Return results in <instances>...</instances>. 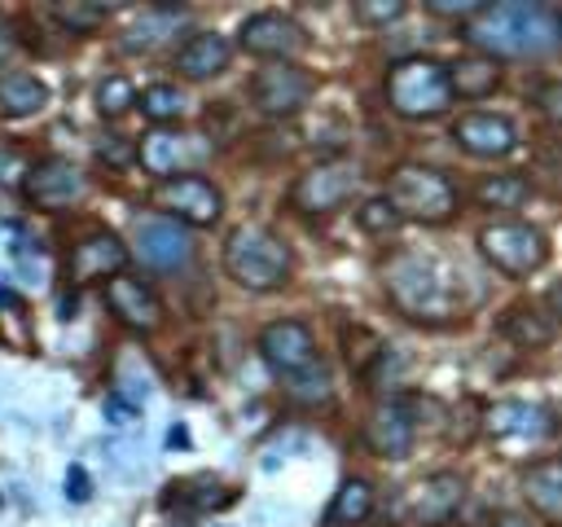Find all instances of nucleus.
<instances>
[{"label":"nucleus","instance_id":"nucleus-39","mask_svg":"<svg viewBox=\"0 0 562 527\" xmlns=\"http://www.w3.org/2000/svg\"><path fill=\"white\" fill-rule=\"evenodd\" d=\"M426 9L439 13V18H465V22L479 13V4H470V0H430Z\"/></svg>","mask_w":562,"mask_h":527},{"label":"nucleus","instance_id":"nucleus-15","mask_svg":"<svg viewBox=\"0 0 562 527\" xmlns=\"http://www.w3.org/2000/svg\"><path fill=\"white\" fill-rule=\"evenodd\" d=\"M127 259H132L127 242L119 233H110V228H97V233H88V237H79L70 246L66 272H70L75 285H83V281H110V277L127 272Z\"/></svg>","mask_w":562,"mask_h":527},{"label":"nucleus","instance_id":"nucleus-13","mask_svg":"<svg viewBox=\"0 0 562 527\" xmlns=\"http://www.w3.org/2000/svg\"><path fill=\"white\" fill-rule=\"evenodd\" d=\"M158 202H162V215L180 220L184 228H189V224H193V228H211V224H220V215H224V193H220V184L206 180V176H198V171L162 180Z\"/></svg>","mask_w":562,"mask_h":527},{"label":"nucleus","instance_id":"nucleus-1","mask_svg":"<svg viewBox=\"0 0 562 527\" xmlns=\"http://www.w3.org/2000/svg\"><path fill=\"white\" fill-rule=\"evenodd\" d=\"M461 40L487 61H527L558 53L562 22L549 4H479L470 22H461Z\"/></svg>","mask_w":562,"mask_h":527},{"label":"nucleus","instance_id":"nucleus-20","mask_svg":"<svg viewBox=\"0 0 562 527\" xmlns=\"http://www.w3.org/2000/svg\"><path fill=\"white\" fill-rule=\"evenodd\" d=\"M171 66H176L180 79L206 83V79H215L233 66V44L220 31H193L171 48Z\"/></svg>","mask_w":562,"mask_h":527},{"label":"nucleus","instance_id":"nucleus-43","mask_svg":"<svg viewBox=\"0 0 562 527\" xmlns=\"http://www.w3.org/2000/svg\"><path fill=\"white\" fill-rule=\"evenodd\" d=\"M167 448H180V452L193 448V444H189V426H171V430H167Z\"/></svg>","mask_w":562,"mask_h":527},{"label":"nucleus","instance_id":"nucleus-31","mask_svg":"<svg viewBox=\"0 0 562 527\" xmlns=\"http://www.w3.org/2000/svg\"><path fill=\"white\" fill-rule=\"evenodd\" d=\"M66 31H75V35H88V31H97L101 22H110L114 18V4H101V0H61V4H53L48 9Z\"/></svg>","mask_w":562,"mask_h":527},{"label":"nucleus","instance_id":"nucleus-42","mask_svg":"<svg viewBox=\"0 0 562 527\" xmlns=\"http://www.w3.org/2000/svg\"><path fill=\"white\" fill-rule=\"evenodd\" d=\"M75 312H79V290H75V285H70V290H66V294H61V307H57V316H61V321H70V316H75Z\"/></svg>","mask_w":562,"mask_h":527},{"label":"nucleus","instance_id":"nucleus-3","mask_svg":"<svg viewBox=\"0 0 562 527\" xmlns=\"http://www.w3.org/2000/svg\"><path fill=\"white\" fill-rule=\"evenodd\" d=\"M220 264L224 272L241 285V290H255V294H272L290 281L294 272V255L290 246L263 228V224H237L228 237H224V250H220Z\"/></svg>","mask_w":562,"mask_h":527},{"label":"nucleus","instance_id":"nucleus-38","mask_svg":"<svg viewBox=\"0 0 562 527\" xmlns=\"http://www.w3.org/2000/svg\"><path fill=\"white\" fill-rule=\"evenodd\" d=\"M66 496H70L75 505L92 501V483H88V470H83V466H70V470H66Z\"/></svg>","mask_w":562,"mask_h":527},{"label":"nucleus","instance_id":"nucleus-35","mask_svg":"<svg viewBox=\"0 0 562 527\" xmlns=\"http://www.w3.org/2000/svg\"><path fill=\"white\" fill-rule=\"evenodd\" d=\"M404 0H356L351 4V18L360 22V26H391V22H400L404 18Z\"/></svg>","mask_w":562,"mask_h":527},{"label":"nucleus","instance_id":"nucleus-32","mask_svg":"<svg viewBox=\"0 0 562 527\" xmlns=\"http://www.w3.org/2000/svg\"><path fill=\"white\" fill-rule=\"evenodd\" d=\"M92 101H97V114H101V119H123V114L136 105V83H132L127 75H105V79L97 83Z\"/></svg>","mask_w":562,"mask_h":527},{"label":"nucleus","instance_id":"nucleus-5","mask_svg":"<svg viewBox=\"0 0 562 527\" xmlns=\"http://www.w3.org/2000/svg\"><path fill=\"white\" fill-rule=\"evenodd\" d=\"M386 105L400 119H439L452 105L448 66L435 57H400L386 70Z\"/></svg>","mask_w":562,"mask_h":527},{"label":"nucleus","instance_id":"nucleus-40","mask_svg":"<svg viewBox=\"0 0 562 527\" xmlns=\"http://www.w3.org/2000/svg\"><path fill=\"white\" fill-rule=\"evenodd\" d=\"M136 417H140V413H136L123 395H110V400H105V422H119V426H123V422H136Z\"/></svg>","mask_w":562,"mask_h":527},{"label":"nucleus","instance_id":"nucleus-17","mask_svg":"<svg viewBox=\"0 0 562 527\" xmlns=\"http://www.w3.org/2000/svg\"><path fill=\"white\" fill-rule=\"evenodd\" d=\"M255 343H259V360H263L277 378H285V373L303 369L307 360H316V338H312L307 321H294V316L268 321Z\"/></svg>","mask_w":562,"mask_h":527},{"label":"nucleus","instance_id":"nucleus-41","mask_svg":"<svg viewBox=\"0 0 562 527\" xmlns=\"http://www.w3.org/2000/svg\"><path fill=\"white\" fill-rule=\"evenodd\" d=\"M492 527H531V514H522V509H505V514L492 518Z\"/></svg>","mask_w":562,"mask_h":527},{"label":"nucleus","instance_id":"nucleus-25","mask_svg":"<svg viewBox=\"0 0 562 527\" xmlns=\"http://www.w3.org/2000/svg\"><path fill=\"white\" fill-rule=\"evenodd\" d=\"M496 88H501V66L487 61V57H479V53L448 66V92H452V101H457V97H461V101H483V97H492Z\"/></svg>","mask_w":562,"mask_h":527},{"label":"nucleus","instance_id":"nucleus-23","mask_svg":"<svg viewBox=\"0 0 562 527\" xmlns=\"http://www.w3.org/2000/svg\"><path fill=\"white\" fill-rule=\"evenodd\" d=\"M549 413L540 404H522V400H505V404H492L483 413V430L496 435V439H509V435H549Z\"/></svg>","mask_w":562,"mask_h":527},{"label":"nucleus","instance_id":"nucleus-28","mask_svg":"<svg viewBox=\"0 0 562 527\" xmlns=\"http://www.w3.org/2000/svg\"><path fill=\"white\" fill-rule=\"evenodd\" d=\"M474 198L492 211H518L531 198V180H522V176H483L474 184Z\"/></svg>","mask_w":562,"mask_h":527},{"label":"nucleus","instance_id":"nucleus-26","mask_svg":"<svg viewBox=\"0 0 562 527\" xmlns=\"http://www.w3.org/2000/svg\"><path fill=\"white\" fill-rule=\"evenodd\" d=\"M501 334L509 338V343H518V347H549L553 343V334H558V325H553V316L540 307V303H514L505 316H501Z\"/></svg>","mask_w":562,"mask_h":527},{"label":"nucleus","instance_id":"nucleus-44","mask_svg":"<svg viewBox=\"0 0 562 527\" xmlns=\"http://www.w3.org/2000/svg\"><path fill=\"white\" fill-rule=\"evenodd\" d=\"M9 53H13V31H9V22L0 18V61H4Z\"/></svg>","mask_w":562,"mask_h":527},{"label":"nucleus","instance_id":"nucleus-16","mask_svg":"<svg viewBox=\"0 0 562 527\" xmlns=\"http://www.w3.org/2000/svg\"><path fill=\"white\" fill-rule=\"evenodd\" d=\"M360 439H364V448H369L373 457H382V461H404V457L413 452V444H417V426H413L404 400H400V395L378 400V408L364 417Z\"/></svg>","mask_w":562,"mask_h":527},{"label":"nucleus","instance_id":"nucleus-24","mask_svg":"<svg viewBox=\"0 0 562 527\" xmlns=\"http://www.w3.org/2000/svg\"><path fill=\"white\" fill-rule=\"evenodd\" d=\"M48 105V83L31 70H4L0 75V114L4 119H31Z\"/></svg>","mask_w":562,"mask_h":527},{"label":"nucleus","instance_id":"nucleus-22","mask_svg":"<svg viewBox=\"0 0 562 527\" xmlns=\"http://www.w3.org/2000/svg\"><path fill=\"white\" fill-rule=\"evenodd\" d=\"M522 496H527V505L540 518L558 523L562 518V461L558 457H544V461L527 466L522 470Z\"/></svg>","mask_w":562,"mask_h":527},{"label":"nucleus","instance_id":"nucleus-30","mask_svg":"<svg viewBox=\"0 0 562 527\" xmlns=\"http://www.w3.org/2000/svg\"><path fill=\"white\" fill-rule=\"evenodd\" d=\"M136 105H140V114L149 119V123H171V119H180L184 114V92L176 88V83H145L140 92H136Z\"/></svg>","mask_w":562,"mask_h":527},{"label":"nucleus","instance_id":"nucleus-18","mask_svg":"<svg viewBox=\"0 0 562 527\" xmlns=\"http://www.w3.org/2000/svg\"><path fill=\"white\" fill-rule=\"evenodd\" d=\"M452 141L474 158H501L518 145V123L501 110H470L452 123Z\"/></svg>","mask_w":562,"mask_h":527},{"label":"nucleus","instance_id":"nucleus-34","mask_svg":"<svg viewBox=\"0 0 562 527\" xmlns=\"http://www.w3.org/2000/svg\"><path fill=\"white\" fill-rule=\"evenodd\" d=\"M356 224H360L364 233H373V237H378V233H395L404 220L395 215V206H391L382 193H373V198H364V202L356 206Z\"/></svg>","mask_w":562,"mask_h":527},{"label":"nucleus","instance_id":"nucleus-33","mask_svg":"<svg viewBox=\"0 0 562 527\" xmlns=\"http://www.w3.org/2000/svg\"><path fill=\"white\" fill-rule=\"evenodd\" d=\"M382 351H386V347H382V338H378L373 329H364V325L342 329V356L351 360V369L369 373V369L378 365V356H382Z\"/></svg>","mask_w":562,"mask_h":527},{"label":"nucleus","instance_id":"nucleus-6","mask_svg":"<svg viewBox=\"0 0 562 527\" xmlns=\"http://www.w3.org/2000/svg\"><path fill=\"white\" fill-rule=\"evenodd\" d=\"M479 255L509 281H527L549 264V237L527 220H492L479 228Z\"/></svg>","mask_w":562,"mask_h":527},{"label":"nucleus","instance_id":"nucleus-14","mask_svg":"<svg viewBox=\"0 0 562 527\" xmlns=\"http://www.w3.org/2000/svg\"><path fill=\"white\" fill-rule=\"evenodd\" d=\"M18 189L35 211H70L88 193V176L66 158H44L26 167Z\"/></svg>","mask_w":562,"mask_h":527},{"label":"nucleus","instance_id":"nucleus-21","mask_svg":"<svg viewBox=\"0 0 562 527\" xmlns=\"http://www.w3.org/2000/svg\"><path fill=\"white\" fill-rule=\"evenodd\" d=\"M189 22V9L184 4H149L140 9V18L123 31V53H154L162 44H171Z\"/></svg>","mask_w":562,"mask_h":527},{"label":"nucleus","instance_id":"nucleus-2","mask_svg":"<svg viewBox=\"0 0 562 527\" xmlns=\"http://www.w3.org/2000/svg\"><path fill=\"white\" fill-rule=\"evenodd\" d=\"M452 272L457 268H448L430 250L400 246L382 259V290L400 316L417 325H448L457 321V303H461L452 290Z\"/></svg>","mask_w":562,"mask_h":527},{"label":"nucleus","instance_id":"nucleus-37","mask_svg":"<svg viewBox=\"0 0 562 527\" xmlns=\"http://www.w3.org/2000/svg\"><path fill=\"white\" fill-rule=\"evenodd\" d=\"M22 176H26L22 154H18L13 145H0V184H4V189H18V184H22Z\"/></svg>","mask_w":562,"mask_h":527},{"label":"nucleus","instance_id":"nucleus-4","mask_svg":"<svg viewBox=\"0 0 562 527\" xmlns=\"http://www.w3.org/2000/svg\"><path fill=\"white\" fill-rule=\"evenodd\" d=\"M400 220H413V224H426V228H439L457 215V184L448 171L430 167V162H400L391 176H386V193H382Z\"/></svg>","mask_w":562,"mask_h":527},{"label":"nucleus","instance_id":"nucleus-12","mask_svg":"<svg viewBox=\"0 0 562 527\" xmlns=\"http://www.w3.org/2000/svg\"><path fill=\"white\" fill-rule=\"evenodd\" d=\"M211 149V136L189 132V127H149L136 145V162L140 171H149L154 180H171V176H189L193 162H202Z\"/></svg>","mask_w":562,"mask_h":527},{"label":"nucleus","instance_id":"nucleus-8","mask_svg":"<svg viewBox=\"0 0 562 527\" xmlns=\"http://www.w3.org/2000/svg\"><path fill=\"white\" fill-rule=\"evenodd\" d=\"M465 501V479L452 470H435L408 487H400L386 505L395 527H443Z\"/></svg>","mask_w":562,"mask_h":527},{"label":"nucleus","instance_id":"nucleus-7","mask_svg":"<svg viewBox=\"0 0 562 527\" xmlns=\"http://www.w3.org/2000/svg\"><path fill=\"white\" fill-rule=\"evenodd\" d=\"M360 189V162L356 158H321L312 167H303L290 184V206L303 220H325L334 211H342Z\"/></svg>","mask_w":562,"mask_h":527},{"label":"nucleus","instance_id":"nucleus-11","mask_svg":"<svg viewBox=\"0 0 562 527\" xmlns=\"http://www.w3.org/2000/svg\"><path fill=\"white\" fill-rule=\"evenodd\" d=\"M132 250L149 272H180L193 259V233L162 211H145L132 224Z\"/></svg>","mask_w":562,"mask_h":527},{"label":"nucleus","instance_id":"nucleus-36","mask_svg":"<svg viewBox=\"0 0 562 527\" xmlns=\"http://www.w3.org/2000/svg\"><path fill=\"white\" fill-rule=\"evenodd\" d=\"M189 496H193V505H198V509L228 501V492H224V487H220L211 474H193V479H189Z\"/></svg>","mask_w":562,"mask_h":527},{"label":"nucleus","instance_id":"nucleus-19","mask_svg":"<svg viewBox=\"0 0 562 527\" xmlns=\"http://www.w3.org/2000/svg\"><path fill=\"white\" fill-rule=\"evenodd\" d=\"M101 285H105V307H110L114 321H123L127 329L154 334V329L162 325V303H158V294H154L140 277L119 272V277H110V281H101Z\"/></svg>","mask_w":562,"mask_h":527},{"label":"nucleus","instance_id":"nucleus-10","mask_svg":"<svg viewBox=\"0 0 562 527\" xmlns=\"http://www.w3.org/2000/svg\"><path fill=\"white\" fill-rule=\"evenodd\" d=\"M237 48H246L250 57H259L263 66L268 61H294L312 48V35L307 26L294 18V13H281V9H259L250 18H241L237 26Z\"/></svg>","mask_w":562,"mask_h":527},{"label":"nucleus","instance_id":"nucleus-9","mask_svg":"<svg viewBox=\"0 0 562 527\" xmlns=\"http://www.w3.org/2000/svg\"><path fill=\"white\" fill-rule=\"evenodd\" d=\"M316 92V75L303 70L299 61H268L246 79V101L263 119H294L307 110Z\"/></svg>","mask_w":562,"mask_h":527},{"label":"nucleus","instance_id":"nucleus-29","mask_svg":"<svg viewBox=\"0 0 562 527\" xmlns=\"http://www.w3.org/2000/svg\"><path fill=\"white\" fill-rule=\"evenodd\" d=\"M281 386H285L294 400L316 404V400H329V391H334V373H329V365L316 356V360H307L303 369L285 373V378H281Z\"/></svg>","mask_w":562,"mask_h":527},{"label":"nucleus","instance_id":"nucleus-27","mask_svg":"<svg viewBox=\"0 0 562 527\" xmlns=\"http://www.w3.org/2000/svg\"><path fill=\"white\" fill-rule=\"evenodd\" d=\"M373 514V483L369 479H342L338 483V492H334V501H329V509H325V518H329V527H356V523H364Z\"/></svg>","mask_w":562,"mask_h":527}]
</instances>
